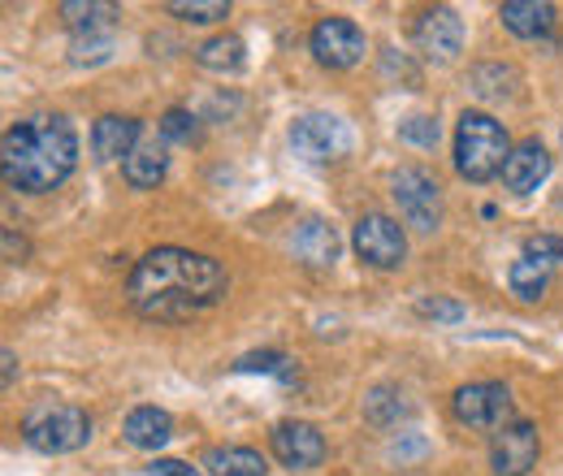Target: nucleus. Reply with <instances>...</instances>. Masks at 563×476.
Wrapping results in <instances>:
<instances>
[{
    "label": "nucleus",
    "instance_id": "obj_1",
    "mask_svg": "<svg viewBox=\"0 0 563 476\" xmlns=\"http://www.w3.org/2000/svg\"><path fill=\"white\" fill-rule=\"evenodd\" d=\"M225 269L183 247H156L131 269L126 299L147 321H191L225 299Z\"/></svg>",
    "mask_w": 563,
    "mask_h": 476
},
{
    "label": "nucleus",
    "instance_id": "obj_2",
    "mask_svg": "<svg viewBox=\"0 0 563 476\" xmlns=\"http://www.w3.org/2000/svg\"><path fill=\"white\" fill-rule=\"evenodd\" d=\"M0 165H4V182L18 191H31V196L57 191L78 165V131L62 113L26 118L4 131Z\"/></svg>",
    "mask_w": 563,
    "mask_h": 476
},
{
    "label": "nucleus",
    "instance_id": "obj_3",
    "mask_svg": "<svg viewBox=\"0 0 563 476\" xmlns=\"http://www.w3.org/2000/svg\"><path fill=\"white\" fill-rule=\"evenodd\" d=\"M511 147L503 126L494 122L490 113H464L460 131H455V169L468 182H490L494 174H503Z\"/></svg>",
    "mask_w": 563,
    "mask_h": 476
},
{
    "label": "nucleus",
    "instance_id": "obj_4",
    "mask_svg": "<svg viewBox=\"0 0 563 476\" xmlns=\"http://www.w3.org/2000/svg\"><path fill=\"white\" fill-rule=\"evenodd\" d=\"M22 433L40 455H70L78 446H87L91 416L82 408H74V403H40V408L26 411Z\"/></svg>",
    "mask_w": 563,
    "mask_h": 476
},
{
    "label": "nucleus",
    "instance_id": "obj_5",
    "mask_svg": "<svg viewBox=\"0 0 563 476\" xmlns=\"http://www.w3.org/2000/svg\"><path fill=\"white\" fill-rule=\"evenodd\" d=\"M390 196H395V204H399L404 221L412 230L429 234V230L442 225V191L424 169H399L390 178Z\"/></svg>",
    "mask_w": 563,
    "mask_h": 476
},
{
    "label": "nucleus",
    "instance_id": "obj_6",
    "mask_svg": "<svg viewBox=\"0 0 563 476\" xmlns=\"http://www.w3.org/2000/svg\"><path fill=\"white\" fill-rule=\"evenodd\" d=\"M352 243H355V252H360V261L373 265V269H395V265H404V256H408V239H404L399 221H390V217H382V212H368V217L355 221Z\"/></svg>",
    "mask_w": 563,
    "mask_h": 476
},
{
    "label": "nucleus",
    "instance_id": "obj_7",
    "mask_svg": "<svg viewBox=\"0 0 563 476\" xmlns=\"http://www.w3.org/2000/svg\"><path fill=\"white\" fill-rule=\"evenodd\" d=\"M290 147L303 160H334V156H343L352 147V131L334 113H308V118H299L290 126Z\"/></svg>",
    "mask_w": 563,
    "mask_h": 476
},
{
    "label": "nucleus",
    "instance_id": "obj_8",
    "mask_svg": "<svg viewBox=\"0 0 563 476\" xmlns=\"http://www.w3.org/2000/svg\"><path fill=\"white\" fill-rule=\"evenodd\" d=\"M542 455V438H538V424L529 420H511L494 433L490 442V464L498 476H529V468L538 464Z\"/></svg>",
    "mask_w": 563,
    "mask_h": 476
},
{
    "label": "nucleus",
    "instance_id": "obj_9",
    "mask_svg": "<svg viewBox=\"0 0 563 476\" xmlns=\"http://www.w3.org/2000/svg\"><path fill=\"white\" fill-rule=\"evenodd\" d=\"M308 44H312V57L330 69H352L364 57V31L352 18H321Z\"/></svg>",
    "mask_w": 563,
    "mask_h": 476
},
{
    "label": "nucleus",
    "instance_id": "obj_10",
    "mask_svg": "<svg viewBox=\"0 0 563 476\" xmlns=\"http://www.w3.org/2000/svg\"><path fill=\"white\" fill-rule=\"evenodd\" d=\"M455 416L468 429H503L511 416V390L498 381L464 386V390H455Z\"/></svg>",
    "mask_w": 563,
    "mask_h": 476
},
{
    "label": "nucleus",
    "instance_id": "obj_11",
    "mask_svg": "<svg viewBox=\"0 0 563 476\" xmlns=\"http://www.w3.org/2000/svg\"><path fill=\"white\" fill-rule=\"evenodd\" d=\"M269 442H274V455L295 473H308V468H317L325 460V438L303 420H282Z\"/></svg>",
    "mask_w": 563,
    "mask_h": 476
},
{
    "label": "nucleus",
    "instance_id": "obj_12",
    "mask_svg": "<svg viewBox=\"0 0 563 476\" xmlns=\"http://www.w3.org/2000/svg\"><path fill=\"white\" fill-rule=\"evenodd\" d=\"M417 48L429 62H451L464 48V22L455 9H424L417 18Z\"/></svg>",
    "mask_w": 563,
    "mask_h": 476
},
{
    "label": "nucleus",
    "instance_id": "obj_13",
    "mask_svg": "<svg viewBox=\"0 0 563 476\" xmlns=\"http://www.w3.org/2000/svg\"><path fill=\"white\" fill-rule=\"evenodd\" d=\"M547 174H551V156H547V147H542L538 139H525L520 147H511V156H507V165H503V182H507V191H516V196L538 191V187L547 182Z\"/></svg>",
    "mask_w": 563,
    "mask_h": 476
},
{
    "label": "nucleus",
    "instance_id": "obj_14",
    "mask_svg": "<svg viewBox=\"0 0 563 476\" xmlns=\"http://www.w3.org/2000/svg\"><path fill=\"white\" fill-rule=\"evenodd\" d=\"M339 234H334V225L330 221H321V217H308V221H299L295 225V234H290V252L308 265V269H330L334 261H339Z\"/></svg>",
    "mask_w": 563,
    "mask_h": 476
},
{
    "label": "nucleus",
    "instance_id": "obj_15",
    "mask_svg": "<svg viewBox=\"0 0 563 476\" xmlns=\"http://www.w3.org/2000/svg\"><path fill=\"white\" fill-rule=\"evenodd\" d=\"M143 139V126L135 118H100L91 131V152L96 160H126Z\"/></svg>",
    "mask_w": 563,
    "mask_h": 476
},
{
    "label": "nucleus",
    "instance_id": "obj_16",
    "mask_svg": "<svg viewBox=\"0 0 563 476\" xmlns=\"http://www.w3.org/2000/svg\"><path fill=\"white\" fill-rule=\"evenodd\" d=\"M498 18H503V26H507L511 35H520V40H542V35H551V26H555V4H547V0H507V4L498 9Z\"/></svg>",
    "mask_w": 563,
    "mask_h": 476
},
{
    "label": "nucleus",
    "instance_id": "obj_17",
    "mask_svg": "<svg viewBox=\"0 0 563 476\" xmlns=\"http://www.w3.org/2000/svg\"><path fill=\"white\" fill-rule=\"evenodd\" d=\"M126 442L131 446H140V451H161L169 438H174V420H169V411L161 408H135L126 416Z\"/></svg>",
    "mask_w": 563,
    "mask_h": 476
},
{
    "label": "nucleus",
    "instance_id": "obj_18",
    "mask_svg": "<svg viewBox=\"0 0 563 476\" xmlns=\"http://www.w3.org/2000/svg\"><path fill=\"white\" fill-rule=\"evenodd\" d=\"M165 165H169V156H165V143L161 139H140V147L126 156V182L135 187V191H152L161 178H165Z\"/></svg>",
    "mask_w": 563,
    "mask_h": 476
},
{
    "label": "nucleus",
    "instance_id": "obj_19",
    "mask_svg": "<svg viewBox=\"0 0 563 476\" xmlns=\"http://www.w3.org/2000/svg\"><path fill=\"white\" fill-rule=\"evenodd\" d=\"M205 473L209 476H265V460L247 446H212L205 455Z\"/></svg>",
    "mask_w": 563,
    "mask_h": 476
},
{
    "label": "nucleus",
    "instance_id": "obj_20",
    "mask_svg": "<svg viewBox=\"0 0 563 476\" xmlns=\"http://www.w3.org/2000/svg\"><path fill=\"white\" fill-rule=\"evenodd\" d=\"M62 18L70 22V31L82 40V35H100L113 26L118 18V4H100V0H66L62 4Z\"/></svg>",
    "mask_w": 563,
    "mask_h": 476
},
{
    "label": "nucleus",
    "instance_id": "obj_21",
    "mask_svg": "<svg viewBox=\"0 0 563 476\" xmlns=\"http://www.w3.org/2000/svg\"><path fill=\"white\" fill-rule=\"evenodd\" d=\"M196 62L205 69H212V74H234V69H243V62H247V48H243L239 35H212V40H205L196 48Z\"/></svg>",
    "mask_w": 563,
    "mask_h": 476
},
{
    "label": "nucleus",
    "instance_id": "obj_22",
    "mask_svg": "<svg viewBox=\"0 0 563 476\" xmlns=\"http://www.w3.org/2000/svg\"><path fill=\"white\" fill-rule=\"evenodd\" d=\"M507 281H511V295H520L525 303H533V299H542V295H547V286H551V265H547V261L525 256V261H516V265H511Z\"/></svg>",
    "mask_w": 563,
    "mask_h": 476
},
{
    "label": "nucleus",
    "instance_id": "obj_23",
    "mask_svg": "<svg viewBox=\"0 0 563 476\" xmlns=\"http://www.w3.org/2000/svg\"><path fill=\"white\" fill-rule=\"evenodd\" d=\"M165 9L174 18H183V22H221V18H230L225 0H169Z\"/></svg>",
    "mask_w": 563,
    "mask_h": 476
},
{
    "label": "nucleus",
    "instance_id": "obj_24",
    "mask_svg": "<svg viewBox=\"0 0 563 476\" xmlns=\"http://www.w3.org/2000/svg\"><path fill=\"white\" fill-rule=\"evenodd\" d=\"M239 368H243V373H274V377H282V381H295V359H290V355H278V351L243 355Z\"/></svg>",
    "mask_w": 563,
    "mask_h": 476
},
{
    "label": "nucleus",
    "instance_id": "obj_25",
    "mask_svg": "<svg viewBox=\"0 0 563 476\" xmlns=\"http://www.w3.org/2000/svg\"><path fill=\"white\" fill-rule=\"evenodd\" d=\"M364 411H368V420H373V424H390V420H399V416H404L408 408L395 399V390L377 386V390L364 399Z\"/></svg>",
    "mask_w": 563,
    "mask_h": 476
},
{
    "label": "nucleus",
    "instance_id": "obj_26",
    "mask_svg": "<svg viewBox=\"0 0 563 476\" xmlns=\"http://www.w3.org/2000/svg\"><path fill=\"white\" fill-rule=\"evenodd\" d=\"M109 53H113V44H109V35H82V40H74V66H96V62H109Z\"/></svg>",
    "mask_w": 563,
    "mask_h": 476
},
{
    "label": "nucleus",
    "instance_id": "obj_27",
    "mask_svg": "<svg viewBox=\"0 0 563 476\" xmlns=\"http://www.w3.org/2000/svg\"><path fill=\"white\" fill-rule=\"evenodd\" d=\"M196 113H187V109H169L165 118H161V135L174 139V143H191L196 139Z\"/></svg>",
    "mask_w": 563,
    "mask_h": 476
},
{
    "label": "nucleus",
    "instance_id": "obj_28",
    "mask_svg": "<svg viewBox=\"0 0 563 476\" xmlns=\"http://www.w3.org/2000/svg\"><path fill=\"white\" fill-rule=\"evenodd\" d=\"M525 256L547 261V265H560V261H563V239H560V234H533V239L525 243Z\"/></svg>",
    "mask_w": 563,
    "mask_h": 476
},
{
    "label": "nucleus",
    "instance_id": "obj_29",
    "mask_svg": "<svg viewBox=\"0 0 563 476\" xmlns=\"http://www.w3.org/2000/svg\"><path fill=\"white\" fill-rule=\"evenodd\" d=\"M399 135L408 139V143H417V147H433L438 143V122L433 118H408L399 126Z\"/></svg>",
    "mask_w": 563,
    "mask_h": 476
},
{
    "label": "nucleus",
    "instance_id": "obj_30",
    "mask_svg": "<svg viewBox=\"0 0 563 476\" xmlns=\"http://www.w3.org/2000/svg\"><path fill=\"white\" fill-rule=\"evenodd\" d=\"M421 317H433V321H460L464 308H460V303H446V299H424Z\"/></svg>",
    "mask_w": 563,
    "mask_h": 476
},
{
    "label": "nucleus",
    "instance_id": "obj_31",
    "mask_svg": "<svg viewBox=\"0 0 563 476\" xmlns=\"http://www.w3.org/2000/svg\"><path fill=\"white\" fill-rule=\"evenodd\" d=\"M152 476H205L200 468H187V464H178V460H152Z\"/></svg>",
    "mask_w": 563,
    "mask_h": 476
},
{
    "label": "nucleus",
    "instance_id": "obj_32",
    "mask_svg": "<svg viewBox=\"0 0 563 476\" xmlns=\"http://www.w3.org/2000/svg\"><path fill=\"white\" fill-rule=\"evenodd\" d=\"M0 364H4V390H9V386H13V377H18V355H13V351H4V355H0Z\"/></svg>",
    "mask_w": 563,
    "mask_h": 476
}]
</instances>
